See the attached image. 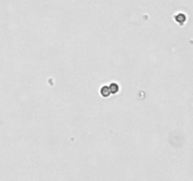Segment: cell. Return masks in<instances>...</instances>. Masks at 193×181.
I'll return each instance as SVG.
<instances>
[{"label":"cell","instance_id":"6da1fadb","mask_svg":"<svg viewBox=\"0 0 193 181\" xmlns=\"http://www.w3.org/2000/svg\"><path fill=\"white\" fill-rule=\"evenodd\" d=\"M119 91V87L118 85L116 84V83H113V84L110 86V93L111 94H116L117 92Z\"/></svg>","mask_w":193,"mask_h":181}]
</instances>
